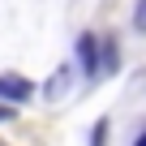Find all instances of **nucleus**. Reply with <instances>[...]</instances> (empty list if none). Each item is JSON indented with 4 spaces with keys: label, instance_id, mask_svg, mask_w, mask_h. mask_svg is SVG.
<instances>
[{
    "label": "nucleus",
    "instance_id": "nucleus-3",
    "mask_svg": "<svg viewBox=\"0 0 146 146\" xmlns=\"http://www.w3.org/2000/svg\"><path fill=\"white\" fill-rule=\"evenodd\" d=\"M64 90H69V69H56L52 82H47V99H60Z\"/></svg>",
    "mask_w": 146,
    "mask_h": 146
},
{
    "label": "nucleus",
    "instance_id": "nucleus-8",
    "mask_svg": "<svg viewBox=\"0 0 146 146\" xmlns=\"http://www.w3.org/2000/svg\"><path fill=\"white\" fill-rule=\"evenodd\" d=\"M133 146H146V133H142V137H137V142H133Z\"/></svg>",
    "mask_w": 146,
    "mask_h": 146
},
{
    "label": "nucleus",
    "instance_id": "nucleus-5",
    "mask_svg": "<svg viewBox=\"0 0 146 146\" xmlns=\"http://www.w3.org/2000/svg\"><path fill=\"white\" fill-rule=\"evenodd\" d=\"M90 142H95V146H108V120L95 125V137H90Z\"/></svg>",
    "mask_w": 146,
    "mask_h": 146
},
{
    "label": "nucleus",
    "instance_id": "nucleus-2",
    "mask_svg": "<svg viewBox=\"0 0 146 146\" xmlns=\"http://www.w3.org/2000/svg\"><path fill=\"white\" fill-rule=\"evenodd\" d=\"M99 56H103L99 39H95V35H82V39H78V64H82L86 78H95V73L103 69V60H99Z\"/></svg>",
    "mask_w": 146,
    "mask_h": 146
},
{
    "label": "nucleus",
    "instance_id": "nucleus-1",
    "mask_svg": "<svg viewBox=\"0 0 146 146\" xmlns=\"http://www.w3.org/2000/svg\"><path fill=\"white\" fill-rule=\"evenodd\" d=\"M35 95V82L22 78V73H0V103L13 108V103H26Z\"/></svg>",
    "mask_w": 146,
    "mask_h": 146
},
{
    "label": "nucleus",
    "instance_id": "nucleus-4",
    "mask_svg": "<svg viewBox=\"0 0 146 146\" xmlns=\"http://www.w3.org/2000/svg\"><path fill=\"white\" fill-rule=\"evenodd\" d=\"M133 26L146 35V0H137V9H133Z\"/></svg>",
    "mask_w": 146,
    "mask_h": 146
},
{
    "label": "nucleus",
    "instance_id": "nucleus-6",
    "mask_svg": "<svg viewBox=\"0 0 146 146\" xmlns=\"http://www.w3.org/2000/svg\"><path fill=\"white\" fill-rule=\"evenodd\" d=\"M103 69H116V47L103 43Z\"/></svg>",
    "mask_w": 146,
    "mask_h": 146
},
{
    "label": "nucleus",
    "instance_id": "nucleus-9",
    "mask_svg": "<svg viewBox=\"0 0 146 146\" xmlns=\"http://www.w3.org/2000/svg\"><path fill=\"white\" fill-rule=\"evenodd\" d=\"M0 146H5V142H0Z\"/></svg>",
    "mask_w": 146,
    "mask_h": 146
},
{
    "label": "nucleus",
    "instance_id": "nucleus-7",
    "mask_svg": "<svg viewBox=\"0 0 146 146\" xmlns=\"http://www.w3.org/2000/svg\"><path fill=\"white\" fill-rule=\"evenodd\" d=\"M13 116V108H5V103H0V120H9Z\"/></svg>",
    "mask_w": 146,
    "mask_h": 146
}]
</instances>
